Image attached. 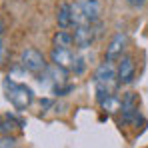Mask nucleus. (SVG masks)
I'll return each instance as SVG.
<instances>
[{
    "instance_id": "obj_3",
    "label": "nucleus",
    "mask_w": 148,
    "mask_h": 148,
    "mask_svg": "<svg viewBox=\"0 0 148 148\" xmlns=\"http://www.w3.org/2000/svg\"><path fill=\"white\" fill-rule=\"evenodd\" d=\"M20 64L32 74H40L48 68L46 66V60H44V54L36 48H24L20 52Z\"/></svg>"
},
{
    "instance_id": "obj_8",
    "label": "nucleus",
    "mask_w": 148,
    "mask_h": 148,
    "mask_svg": "<svg viewBox=\"0 0 148 148\" xmlns=\"http://www.w3.org/2000/svg\"><path fill=\"white\" fill-rule=\"evenodd\" d=\"M76 4L80 6V10L84 12V16H86L90 22H96L100 18L102 6H100L98 0H76Z\"/></svg>"
},
{
    "instance_id": "obj_10",
    "label": "nucleus",
    "mask_w": 148,
    "mask_h": 148,
    "mask_svg": "<svg viewBox=\"0 0 148 148\" xmlns=\"http://www.w3.org/2000/svg\"><path fill=\"white\" fill-rule=\"evenodd\" d=\"M52 42H54V46H58V48H72L74 36L70 32H66V30H58V32L54 34V38H52Z\"/></svg>"
},
{
    "instance_id": "obj_7",
    "label": "nucleus",
    "mask_w": 148,
    "mask_h": 148,
    "mask_svg": "<svg viewBox=\"0 0 148 148\" xmlns=\"http://www.w3.org/2000/svg\"><path fill=\"white\" fill-rule=\"evenodd\" d=\"M124 48H126V34H122V32L114 34L112 40H110V44L106 46V60L118 62V58L122 56Z\"/></svg>"
},
{
    "instance_id": "obj_12",
    "label": "nucleus",
    "mask_w": 148,
    "mask_h": 148,
    "mask_svg": "<svg viewBox=\"0 0 148 148\" xmlns=\"http://www.w3.org/2000/svg\"><path fill=\"white\" fill-rule=\"evenodd\" d=\"M74 74H80L82 70H84V58L82 56H76V60H74V66H72Z\"/></svg>"
},
{
    "instance_id": "obj_5",
    "label": "nucleus",
    "mask_w": 148,
    "mask_h": 148,
    "mask_svg": "<svg viewBox=\"0 0 148 148\" xmlns=\"http://www.w3.org/2000/svg\"><path fill=\"white\" fill-rule=\"evenodd\" d=\"M136 74V64L132 60V56H120L118 58V66H116V76L120 84H130L134 80Z\"/></svg>"
},
{
    "instance_id": "obj_2",
    "label": "nucleus",
    "mask_w": 148,
    "mask_h": 148,
    "mask_svg": "<svg viewBox=\"0 0 148 148\" xmlns=\"http://www.w3.org/2000/svg\"><path fill=\"white\" fill-rule=\"evenodd\" d=\"M2 86H4V92H6L8 102H10L16 110H26V108L32 104V98H34V96H32V90H30L26 84L14 82V80L8 76V78H4Z\"/></svg>"
},
{
    "instance_id": "obj_9",
    "label": "nucleus",
    "mask_w": 148,
    "mask_h": 148,
    "mask_svg": "<svg viewBox=\"0 0 148 148\" xmlns=\"http://www.w3.org/2000/svg\"><path fill=\"white\" fill-rule=\"evenodd\" d=\"M56 22L60 26V30H66L72 26V4L62 2L56 10Z\"/></svg>"
},
{
    "instance_id": "obj_13",
    "label": "nucleus",
    "mask_w": 148,
    "mask_h": 148,
    "mask_svg": "<svg viewBox=\"0 0 148 148\" xmlns=\"http://www.w3.org/2000/svg\"><path fill=\"white\" fill-rule=\"evenodd\" d=\"M128 2V6H132V8H142L144 4H146V0H126Z\"/></svg>"
},
{
    "instance_id": "obj_6",
    "label": "nucleus",
    "mask_w": 148,
    "mask_h": 148,
    "mask_svg": "<svg viewBox=\"0 0 148 148\" xmlns=\"http://www.w3.org/2000/svg\"><path fill=\"white\" fill-rule=\"evenodd\" d=\"M94 22H90V24H78L74 26V44L78 46V48H88L90 44H92V40H94Z\"/></svg>"
},
{
    "instance_id": "obj_11",
    "label": "nucleus",
    "mask_w": 148,
    "mask_h": 148,
    "mask_svg": "<svg viewBox=\"0 0 148 148\" xmlns=\"http://www.w3.org/2000/svg\"><path fill=\"white\" fill-rule=\"evenodd\" d=\"M120 106H124V108H134V106H138V94H136V92H124L122 98H120Z\"/></svg>"
},
{
    "instance_id": "obj_1",
    "label": "nucleus",
    "mask_w": 148,
    "mask_h": 148,
    "mask_svg": "<svg viewBox=\"0 0 148 148\" xmlns=\"http://www.w3.org/2000/svg\"><path fill=\"white\" fill-rule=\"evenodd\" d=\"M94 86H96V100L106 98L108 94L116 92L118 86V76H116V66L110 60H104L98 68L94 70Z\"/></svg>"
},
{
    "instance_id": "obj_4",
    "label": "nucleus",
    "mask_w": 148,
    "mask_h": 148,
    "mask_svg": "<svg viewBox=\"0 0 148 148\" xmlns=\"http://www.w3.org/2000/svg\"><path fill=\"white\" fill-rule=\"evenodd\" d=\"M50 60H52V64L56 68H62V70L68 72V70H72L76 56L72 54L70 48H58V46H54L52 52H50Z\"/></svg>"
}]
</instances>
